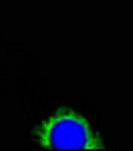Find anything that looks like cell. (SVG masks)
<instances>
[{
  "label": "cell",
  "instance_id": "obj_1",
  "mask_svg": "<svg viewBox=\"0 0 133 151\" xmlns=\"http://www.w3.org/2000/svg\"><path fill=\"white\" fill-rule=\"evenodd\" d=\"M36 141L45 149H105L101 135L93 129L89 119L67 107L42 121L36 131Z\"/></svg>",
  "mask_w": 133,
  "mask_h": 151
}]
</instances>
